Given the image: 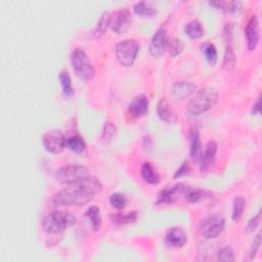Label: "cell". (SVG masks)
<instances>
[{
	"instance_id": "obj_39",
	"label": "cell",
	"mask_w": 262,
	"mask_h": 262,
	"mask_svg": "<svg viewBox=\"0 0 262 262\" xmlns=\"http://www.w3.org/2000/svg\"><path fill=\"white\" fill-rule=\"evenodd\" d=\"M232 36H233V26H232V24L231 25L229 24L224 29V38L228 41H231Z\"/></svg>"
},
{
	"instance_id": "obj_11",
	"label": "cell",
	"mask_w": 262,
	"mask_h": 262,
	"mask_svg": "<svg viewBox=\"0 0 262 262\" xmlns=\"http://www.w3.org/2000/svg\"><path fill=\"white\" fill-rule=\"evenodd\" d=\"M245 37L248 49L250 51L255 50L260 39L259 23L256 15H252L247 22V25L245 27Z\"/></svg>"
},
{
	"instance_id": "obj_37",
	"label": "cell",
	"mask_w": 262,
	"mask_h": 262,
	"mask_svg": "<svg viewBox=\"0 0 262 262\" xmlns=\"http://www.w3.org/2000/svg\"><path fill=\"white\" fill-rule=\"evenodd\" d=\"M260 245H261V234L258 233L257 236L255 237L253 243H252V246H251V249H250V260H253L254 257L256 256L259 248H260Z\"/></svg>"
},
{
	"instance_id": "obj_40",
	"label": "cell",
	"mask_w": 262,
	"mask_h": 262,
	"mask_svg": "<svg viewBox=\"0 0 262 262\" xmlns=\"http://www.w3.org/2000/svg\"><path fill=\"white\" fill-rule=\"evenodd\" d=\"M260 97H258L257 98V100H256V102L254 103V106H253V114L254 115H259L260 114V112H261V108H260Z\"/></svg>"
},
{
	"instance_id": "obj_20",
	"label": "cell",
	"mask_w": 262,
	"mask_h": 262,
	"mask_svg": "<svg viewBox=\"0 0 262 262\" xmlns=\"http://www.w3.org/2000/svg\"><path fill=\"white\" fill-rule=\"evenodd\" d=\"M142 176L147 183H150L153 185L159 184L161 181V177L158 174V172L155 170L153 165L149 162L144 163L142 166Z\"/></svg>"
},
{
	"instance_id": "obj_14",
	"label": "cell",
	"mask_w": 262,
	"mask_h": 262,
	"mask_svg": "<svg viewBox=\"0 0 262 262\" xmlns=\"http://www.w3.org/2000/svg\"><path fill=\"white\" fill-rule=\"evenodd\" d=\"M196 85L187 81H177L171 87V95L176 100H183L194 93Z\"/></svg>"
},
{
	"instance_id": "obj_29",
	"label": "cell",
	"mask_w": 262,
	"mask_h": 262,
	"mask_svg": "<svg viewBox=\"0 0 262 262\" xmlns=\"http://www.w3.org/2000/svg\"><path fill=\"white\" fill-rule=\"evenodd\" d=\"M233 205H234L233 206V220L237 222L242 218L244 211H245L246 201L243 197L239 196V197H236L234 199Z\"/></svg>"
},
{
	"instance_id": "obj_30",
	"label": "cell",
	"mask_w": 262,
	"mask_h": 262,
	"mask_svg": "<svg viewBox=\"0 0 262 262\" xmlns=\"http://www.w3.org/2000/svg\"><path fill=\"white\" fill-rule=\"evenodd\" d=\"M133 10L139 16H146L152 17L157 13V10L154 7H151L146 2H137L133 6Z\"/></svg>"
},
{
	"instance_id": "obj_22",
	"label": "cell",
	"mask_w": 262,
	"mask_h": 262,
	"mask_svg": "<svg viewBox=\"0 0 262 262\" xmlns=\"http://www.w3.org/2000/svg\"><path fill=\"white\" fill-rule=\"evenodd\" d=\"M66 148L79 155H82L86 152V144L83 137H81L80 135H74L67 138Z\"/></svg>"
},
{
	"instance_id": "obj_15",
	"label": "cell",
	"mask_w": 262,
	"mask_h": 262,
	"mask_svg": "<svg viewBox=\"0 0 262 262\" xmlns=\"http://www.w3.org/2000/svg\"><path fill=\"white\" fill-rule=\"evenodd\" d=\"M187 242L185 233L179 228H171L166 233L165 243L171 248H182Z\"/></svg>"
},
{
	"instance_id": "obj_4",
	"label": "cell",
	"mask_w": 262,
	"mask_h": 262,
	"mask_svg": "<svg viewBox=\"0 0 262 262\" xmlns=\"http://www.w3.org/2000/svg\"><path fill=\"white\" fill-rule=\"evenodd\" d=\"M71 65L77 77L82 80H90L94 76V68L86 52L80 48H75L71 54Z\"/></svg>"
},
{
	"instance_id": "obj_5",
	"label": "cell",
	"mask_w": 262,
	"mask_h": 262,
	"mask_svg": "<svg viewBox=\"0 0 262 262\" xmlns=\"http://www.w3.org/2000/svg\"><path fill=\"white\" fill-rule=\"evenodd\" d=\"M89 176V170L80 165H68L55 173V179L62 184H71Z\"/></svg>"
},
{
	"instance_id": "obj_38",
	"label": "cell",
	"mask_w": 262,
	"mask_h": 262,
	"mask_svg": "<svg viewBox=\"0 0 262 262\" xmlns=\"http://www.w3.org/2000/svg\"><path fill=\"white\" fill-rule=\"evenodd\" d=\"M190 173V167L187 164V162H183V164L180 166V168L174 174V178H178L182 176H186Z\"/></svg>"
},
{
	"instance_id": "obj_17",
	"label": "cell",
	"mask_w": 262,
	"mask_h": 262,
	"mask_svg": "<svg viewBox=\"0 0 262 262\" xmlns=\"http://www.w3.org/2000/svg\"><path fill=\"white\" fill-rule=\"evenodd\" d=\"M157 112H158L159 118L167 122V123H175L177 121V114L172 109L170 103L166 98H161L158 102V107H157Z\"/></svg>"
},
{
	"instance_id": "obj_12",
	"label": "cell",
	"mask_w": 262,
	"mask_h": 262,
	"mask_svg": "<svg viewBox=\"0 0 262 262\" xmlns=\"http://www.w3.org/2000/svg\"><path fill=\"white\" fill-rule=\"evenodd\" d=\"M149 106L150 102L146 95H136L128 104V112L133 118H142L148 114Z\"/></svg>"
},
{
	"instance_id": "obj_21",
	"label": "cell",
	"mask_w": 262,
	"mask_h": 262,
	"mask_svg": "<svg viewBox=\"0 0 262 262\" xmlns=\"http://www.w3.org/2000/svg\"><path fill=\"white\" fill-rule=\"evenodd\" d=\"M209 4L216 7L225 12L239 13L243 9V3L240 1H224V0H218V1H211Z\"/></svg>"
},
{
	"instance_id": "obj_7",
	"label": "cell",
	"mask_w": 262,
	"mask_h": 262,
	"mask_svg": "<svg viewBox=\"0 0 262 262\" xmlns=\"http://www.w3.org/2000/svg\"><path fill=\"white\" fill-rule=\"evenodd\" d=\"M225 218L221 215H212L204 219L200 225V232L206 239H215L224 230Z\"/></svg>"
},
{
	"instance_id": "obj_32",
	"label": "cell",
	"mask_w": 262,
	"mask_h": 262,
	"mask_svg": "<svg viewBox=\"0 0 262 262\" xmlns=\"http://www.w3.org/2000/svg\"><path fill=\"white\" fill-rule=\"evenodd\" d=\"M110 203L111 205L118 209V210H122V209H124L127 204H128V200L127 198L123 195V194H120V193H115L112 194L110 197Z\"/></svg>"
},
{
	"instance_id": "obj_25",
	"label": "cell",
	"mask_w": 262,
	"mask_h": 262,
	"mask_svg": "<svg viewBox=\"0 0 262 262\" xmlns=\"http://www.w3.org/2000/svg\"><path fill=\"white\" fill-rule=\"evenodd\" d=\"M109 24H110V14H109V12L106 11L101 14L97 25L95 26V28L91 32V37L92 38L101 37L102 35L104 34V32H106Z\"/></svg>"
},
{
	"instance_id": "obj_19",
	"label": "cell",
	"mask_w": 262,
	"mask_h": 262,
	"mask_svg": "<svg viewBox=\"0 0 262 262\" xmlns=\"http://www.w3.org/2000/svg\"><path fill=\"white\" fill-rule=\"evenodd\" d=\"M183 196L185 200L189 203H198L203 199L211 198L213 194L211 193V191H208V190L198 189L194 187H185Z\"/></svg>"
},
{
	"instance_id": "obj_34",
	"label": "cell",
	"mask_w": 262,
	"mask_h": 262,
	"mask_svg": "<svg viewBox=\"0 0 262 262\" xmlns=\"http://www.w3.org/2000/svg\"><path fill=\"white\" fill-rule=\"evenodd\" d=\"M217 258L219 261L224 262H233L236 260L235 253L231 247H224L218 251Z\"/></svg>"
},
{
	"instance_id": "obj_13",
	"label": "cell",
	"mask_w": 262,
	"mask_h": 262,
	"mask_svg": "<svg viewBox=\"0 0 262 262\" xmlns=\"http://www.w3.org/2000/svg\"><path fill=\"white\" fill-rule=\"evenodd\" d=\"M185 186L182 183H177L172 187L164 188L158 196L157 204H170L174 203L179 199L181 195L184 194Z\"/></svg>"
},
{
	"instance_id": "obj_10",
	"label": "cell",
	"mask_w": 262,
	"mask_h": 262,
	"mask_svg": "<svg viewBox=\"0 0 262 262\" xmlns=\"http://www.w3.org/2000/svg\"><path fill=\"white\" fill-rule=\"evenodd\" d=\"M169 45L168 33L165 29H159L157 31L151 40L150 43V54L154 58H160L165 54Z\"/></svg>"
},
{
	"instance_id": "obj_28",
	"label": "cell",
	"mask_w": 262,
	"mask_h": 262,
	"mask_svg": "<svg viewBox=\"0 0 262 262\" xmlns=\"http://www.w3.org/2000/svg\"><path fill=\"white\" fill-rule=\"evenodd\" d=\"M111 219L114 224L116 225H125L131 222H134L137 219V212L132 211L126 214L123 213H116L111 216Z\"/></svg>"
},
{
	"instance_id": "obj_27",
	"label": "cell",
	"mask_w": 262,
	"mask_h": 262,
	"mask_svg": "<svg viewBox=\"0 0 262 262\" xmlns=\"http://www.w3.org/2000/svg\"><path fill=\"white\" fill-rule=\"evenodd\" d=\"M59 79L62 85V88H63V92L67 97H71L74 94V88L72 86V81H71V77H70L69 73L67 71H62L59 75Z\"/></svg>"
},
{
	"instance_id": "obj_6",
	"label": "cell",
	"mask_w": 262,
	"mask_h": 262,
	"mask_svg": "<svg viewBox=\"0 0 262 262\" xmlns=\"http://www.w3.org/2000/svg\"><path fill=\"white\" fill-rule=\"evenodd\" d=\"M139 51V44L134 39H126L121 41L116 46V58L118 62L124 67L133 66L137 54Z\"/></svg>"
},
{
	"instance_id": "obj_24",
	"label": "cell",
	"mask_w": 262,
	"mask_h": 262,
	"mask_svg": "<svg viewBox=\"0 0 262 262\" xmlns=\"http://www.w3.org/2000/svg\"><path fill=\"white\" fill-rule=\"evenodd\" d=\"M184 32L190 39H200L204 35V28L199 21L194 20L184 27Z\"/></svg>"
},
{
	"instance_id": "obj_1",
	"label": "cell",
	"mask_w": 262,
	"mask_h": 262,
	"mask_svg": "<svg viewBox=\"0 0 262 262\" xmlns=\"http://www.w3.org/2000/svg\"><path fill=\"white\" fill-rule=\"evenodd\" d=\"M102 189L100 181L93 176L68 184L52 197V202L58 206H83L89 203Z\"/></svg>"
},
{
	"instance_id": "obj_18",
	"label": "cell",
	"mask_w": 262,
	"mask_h": 262,
	"mask_svg": "<svg viewBox=\"0 0 262 262\" xmlns=\"http://www.w3.org/2000/svg\"><path fill=\"white\" fill-rule=\"evenodd\" d=\"M217 144L213 141L209 142L206 145L205 151L202 152V157H201V169L202 170H206L208 169V167H210L214 160H215V157L217 154Z\"/></svg>"
},
{
	"instance_id": "obj_33",
	"label": "cell",
	"mask_w": 262,
	"mask_h": 262,
	"mask_svg": "<svg viewBox=\"0 0 262 262\" xmlns=\"http://www.w3.org/2000/svg\"><path fill=\"white\" fill-rule=\"evenodd\" d=\"M116 133V127L111 123V122H107L106 124L103 126L102 134H101V141L103 144H109L113 136Z\"/></svg>"
},
{
	"instance_id": "obj_23",
	"label": "cell",
	"mask_w": 262,
	"mask_h": 262,
	"mask_svg": "<svg viewBox=\"0 0 262 262\" xmlns=\"http://www.w3.org/2000/svg\"><path fill=\"white\" fill-rule=\"evenodd\" d=\"M86 217L89 219L91 223V228L94 232L100 230L101 226V216H100V209L96 206H91L87 209L85 212Z\"/></svg>"
},
{
	"instance_id": "obj_9",
	"label": "cell",
	"mask_w": 262,
	"mask_h": 262,
	"mask_svg": "<svg viewBox=\"0 0 262 262\" xmlns=\"http://www.w3.org/2000/svg\"><path fill=\"white\" fill-rule=\"evenodd\" d=\"M132 22V16L127 8H121L116 10L110 15V28L117 34L125 33Z\"/></svg>"
},
{
	"instance_id": "obj_16",
	"label": "cell",
	"mask_w": 262,
	"mask_h": 262,
	"mask_svg": "<svg viewBox=\"0 0 262 262\" xmlns=\"http://www.w3.org/2000/svg\"><path fill=\"white\" fill-rule=\"evenodd\" d=\"M189 143V156L195 162L201 160L202 157V144L200 139V133L197 128H191L188 133Z\"/></svg>"
},
{
	"instance_id": "obj_2",
	"label": "cell",
	"mask_w": 262,
	"mask_h": 262,
	"mask_svg": "<svg viewBox=\"0 0 262 262\" xmlns=\"http://www.w3.org/2000/svg\"><path fill=\"white\" fill-rule=\"evenodd\" d=\"M218 97L219 93L216 89L212 88V87H205L188 102L186 116L188 118H196L201 116L215 106Z\"/></svg>"
},
{
	"instance_id": "obj_3",
	"label": "cell",
	"mask_w": 262,
	"mask_h": 262,
	"mask_svg": "<svg viewBox=\"0 0 262 262\" xmlns=\"http://www.w3.org/2000/svg\"><path fill=\"white\" fill-rule=\"evenodd\" d=\"M76 223V217L67 211H52L42 221V228L48 234H60Z\"/></svg>"
},
{
	"instance_id": "obj_35",
	"label": "cell",
	"mask_w": 262,
	"mask_h": 262,
	"mask_svg": "<svg viewBox=\"0 0 262 262\" xmlns=\"http://www.w3.org/2000/svg\"><path fill=\"white\" fill-rule=\"evenodd\" d=\"M184 45L182 43L181 40L179 39H173L171 41H169V45H168V48H169V51L172 57H177L180 52L182 51Z\"/></svg>"
},
{
	"instance_id": "obj_36",
	"label": "cell",
	"mask_w": 262,
	"mask_h": 262,
	"mask_svg": "<svg viewBox=\"0 0 262 262\" xmlns=\"http://www.w3.org/2000/svg\"><path fill=\"white\" fill-rule=\"evenodd\" d=\"M260 221H261V212L259 211V212L257 213V215H255L254 217H252V218L248 221V223H247V225H246V228H245V232H246L247 234H250V233L254 232V231L257 229V226L259 225Z\"/></svg>"
},
{
	"instance_id": "obj_26",
	"label": "cell",
	"mask_w": 262,
	"mask_h": 262,
	"mask_svg": "<svg viewBox=\"0 0 262 262\" xmlns=\"http://www.w3.org/2000/svg\"><path fill=\"white\" fill-rule=\"evenodd\" d=\"M202 51L203 55L206 59V61L210 65H215L218 60V52L214 44L208 42L202 45Z\"/></svg>"
},
{
	"instance_id": "obj_31",
	"label": "cell",
	"mask_w": 262,
	"mask_h": 262,
	"mask_svg": "<svg viewBox=\"0 0 262 262\" xmlns=\"http://www.w3.org/2000/svg\"><path fill=\"white\" fill-rule=\"evenodd\" d=\"M236 65V55L235 50L231 44L226 46L225 54H224V59H223V68L225 70H231L235 67Z\"/></svg>"
},
{
	"instance_id": "obj_8",
	"label": "cell",
	"mask_w": 262,
	"mask_h": 262,
	"mask_svg": "<svg viewBox=\"0 0 262 262\" xmlns=\"http://www.w3.org/2000/svg\"><path fill=\"white\" fill-rule=\"evenodd\" d=\"M66 137L61 130L47 131L42 138V144L45 150L51 154H61L66 148Z\"/></svg>"
}]
</instances>
